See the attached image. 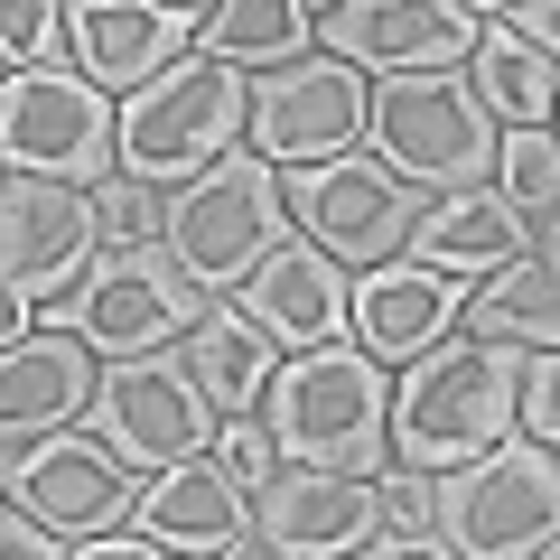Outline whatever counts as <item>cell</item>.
Returning a JSON list of instances; mask_svg holds the SVG:
<instances>
[{
    "mask_svg": "<svg viewBox=\"0 0 560 560\" xmlns=\"http://www.w3.org/2000/svg\"><path fill=\"white\" fill-rule=\"evenodd\" d=\"M206 290L160 253V243H140V253H94V271L66 290V300L38 308V327L75 337L94 364H140V355H178V337L197 327Z\"/></svg>",
    "mask_w": 560,
    "mask_h": 560,
    "instance_id": "obj_6",
    "label": "cell"
},
{
    "mask_svg": "<svg viewBox=\"0 0 560 560\" xmlns=\"http://www.w3.org/2000/svg\"><path fill=\"white\" fill-rule=\"evenodd\" d=\"M94 440L113 448L131 477H160V467H187L215 448V411H206V393L187 383L178 355H140V364H103L94 383Z\"/></svg>",
    "mask_w": 560,
    "mask_h": 560,
    "instance_id": "obj_12",
    "label": "cell"
},
{
    "mask_svg": "<svg viewBox=\"0 0 560 560\" xmlns=\"http://www.w3.org/2000/svg\"><path fill=\"white\" fill-rule=\"evenodd\" d=\"M280 234H290L280 168H261L253 150H234V160H215L206 178H187V187L160 197V253L197 280L206 300H234L243 271H253Z\"/></svg>",
    "mask_w": 560,
    "mask_h": 560,
    "instance_id": "obj_7",
    "label": "cell"
},
{
    "mask_svg": "<svg viewBox=\"0 0 560 560\" xmlns=\"http://www.w3.org/2000/svg\"><path fill=\"white\" fill-rule=\"evenodd\" d=\"M131 533L160 541V551H178V560H215L224 541L253 533V495H243L215 458H187V467H160V477L140 486Z\"/></svg>",
    "mask_w": 560,
    "mask_h": 560,
    "instance_id": "obj_20",
    "label": "cell"
},
{
    "mask_svg": "<svg viewBox=\"0 0 560 560\" xmlns=\"http://www.w3.org/2000/svg\"><path fill=\"white\" fill-rule=\"evenodd\" d=\"M364 160L393 168L420 206H440L495 178V121L467 75H393L364 84Z\"/></svg>",
    "mask_w": 560,
    "mask_h": 560,
    "instance_id": "obj_4",
    "label": "cell"
},
{
    "mask_svg": "<svg viewBox=\"0 0 560 560\" xmlns=\"http://www.w3.org/2000/svg\"><path fill=\"white\" fill-rule=\"evenodd\" d=\"M0 504H10V495H0Z\"/></svg>",
    "mask_w": 560,
    "mask_h": 560,
    "instance_id": "obj_38",
    "label": "cell"
},
{
    "mask_svg": "<svg viewBox=\"0 0 560 560\" xmlns=\"http://www.w3.org/2000/svg\"><path fill=\"white\" fill-rule=\"evenodd\" d=\"M103 253V215L84 187H47V178H0V280L28 308L66 300Z\"/></svg>",
    "mask_w": 560,
    "mask_h": 560,
    "instance_id": "obj_14",
    "label": "cell"
},
{
    "mask_svg": "<svg viewBox=\"0 0 560 560\" xmlns=\"http://www.w3.org/2000/svg\"><path fill=\"white\" fill-rule=\"evenodd\" d=\"M234 308L280 346V355H308V346H337L346 337V271L327 253H308L300 234H280L271 253L243 271Z\"/></svg>",
    "mask_w": 560,
    "mask_h": 560,
    "instance_id": "obj_19",
    "label": "cell"
},
{
    "mask_svg": "<svg viewBox=\"0 0 560 560\" xmlns=\"http://www.w3.org/2000/svg\"><path fill=\"white\" fill-rule=\"evenodd\" d=\"M514 440H533V448L560 440V355H523V383H514Z\"/></svg>",
    "mask_w": 560,
    "mask_h": 560,
    "instance_id": "obj_29",
    "label": "cell"
},
{
    "mask_svg": "<svg viewBox=\"0 0 560 560\" xmlns=\"http://www.w3.org/2000/svg\"><path fill=\"white\" fill-rule=\"evenodd\" d=\"M206 10H150V0H75L66 10V47H75V75L94 94H140L150 75L187 57Z\"/></svg>",
    "mask_w": 560,
    "mask_h": 560,
    "instance_id": "obj_17",
    "label": "cell"
},
{
    "mask_svg": "<svg viewBox=\"0 0 560 560\" xmlns=\"http://www.w3.org/2000/svg\"><path fill=\"white\" fill-rule=\"evenodd\" d=\"M178 364H187V383L206 393V411H215V420H253L261 393H271V374H280V346L261 337L234 300H206L197 327L178 337Z\"/></svg>",
    "mask_w": 560,
    "mask_h": 560,
    "instance_id": "obj_22",
    "label": "cell"
},
{
    "mask_svg": "<svg viewBox=\"0 0 560 560\" xmlns=\"http://www.w3.org/2000/svg\"><path fill=\"white\" fill-rule=\"evenodd\" d=\"M346 560H458L448 541H430V533H374L364 551H346Z\"/></svg>",
    "mask_w": 560,
    "mask_h": 560,
    "instance_id": "obj_33",
    "label": "cell"
},
{
    "mask_svg": "<svg viewBox=\"0 0 560 560\" xmlns=\"http://www.w3.org/2000/svg\"><path fill=\"white\" fill-rule=\"evenodd\" d=\"M75 560H178V551H160L140 533H94V541H75Z\"/></svg>",
    "mask_w": 560,
    "mask_h": 560,
    "instance_id": "obj_34",
    "label": "cell"
},
{
    "mask_svg": "<svg viewBox=\"0 0 560 560\" xmlns=\"http://www.w3.org/2000/svg\"><path fill=\"white\" fill-rule=\"evenodd\" d=\"M243 121H253V84L215 57H178L168 75L140 84L131 103H113V178L168 197V187L206 178L215 160H234Z\"/></svg>",
    "mask_w": 560,
    "mask_h": 560,
    "instance_id": "obj_3",
    "label": "cell"
},
{
    "mask_svg": "<svg viewBox=\"0 0 560 560\" xmlns=\"http://www.w3.org/2000/svg\"><path fill=\"white\" fill-rule=\"evenodd\" d=\"M0 495H10V514L47 523L57 541H94V533H131L140 477L94 440V430H57V440L0 458Z\"/></svg>",
    "mask_w": 560,
    "mask_h": 560,
    "instance_id": "obj_11",
    "label": "cell"
},
{
    "mask_svg": "<svg viewBox=\"0 0 560 560\" xmlns=\"http://www.w3.org/2000/svg\"><path fill=\"white\" fill-rule=\"evenodd\" d=\"M94 383H103V364L84 355L75 337H57V327L0 346V458H10V448L57 440V430H84Z\"/></svg>",
    "mask_w": 560,
    "mask_h": 560,
    "instance_id": "obj_18",
    "label": "cell"
},
{
    "mask_svg": "<svg viewBox=\"0 0 560 560\" xmlns=\"http://www.w3.org/2000/svg\"><path fill=\"white\" fill-rule=\"evenodd\" d=\"M448 327H458V280L420 271V261H374V271L346 280V346L374 355L383 374L448 346Z\"/></svg>",
    "mask_w": 560,
    "mask_h": 560,
    "instance_id": "obj_16",
    "label": "cell"
},
{
    "mask_svg": "<svg viewBox=\"0 0 560 560\" xmlns=\"http://www.w3.org/2000/svg\"><path fill=\"white\" fill-rule=\"evenodd\" d=\"M514 383H523V355L477 346V337H448V346H430L420 364H401L393 411H383V448H393V467H411V477H448V467L504 448V440H514Z\"/></svg>",
    "mask_w": 560,
    "mask_h": 560,
    "instance_id": "obj_1",
    "label": "cell"
},
{
    "mask_svg": "<svg viewBox=\"0 0 560 560\" xmlns=\"http://www.w3.org/2000/svg\"><path fill=\"white\" fill-rule=\"evenodd\" d=\"M383 411H393V374L355 346H308L280 355L271 393H261V430H271L280 467H327V477H383Z\"/></svg>",
    "mask_w": 560,
    "mask_h": 560,
    "instance_id": "obj_2",
    "label": "cell"
},
{
    "mask_svg": "<svg viewBox=\"0 0 560 560\" xmlns=\"http://www.w3.org/2000/svg\"><path fill=\"white\" fill-rule=\"evenodd\" d=\"M0 560H75V551H66L47 523H28V514H10V504H0Z\"/></svg>",
    "mask_w": 560,
    "mask_h": 560,
    "instance_id": "obj_32",
    "label": "cell"
},
{
    "mask_svg": "<svg viewBox=\"0 0 560 560\" xmlns=\"http://www.w3.org/2000/svg\"><path fill=\"white\" fill-rule=\"evenodd\" d=\"M20 337H38V308H28L20 290L0 280V346H20Z\"/></svg>",
    "mask_w": 560,
    "mask_h": 560,
    "instance_id": "obj_35",
    "label": "cell"
},
{
    "mask_svg": "<svg viewBox=\"0 0 560 560\" xmlns=\"http://www.w3.org/2000/svg\"><path fill=\"white\" fill-rule=\"evenodd\" d=\"M0 75H10V66H0Z\"/></svg>",
    "mask_w": 560,
    "mask_h": 560,
    "instance_id": "obj_37",
    "label": "cell"
},
{
    "mask_svg": "<svg viewBox=\"0 0 560 560\" xmlns=\"http://www.w3.org/2000/svg\"><path fill=\"white\" fill-rule=\"evenodd\" d=\"M430 541L458 560H551L560 541V458L533 440H504L486 458L430 477Z\"/></svg>",
    "mask_w": 560,
    "mask_h": 560,
    "instance_id": "obj_5",
    "label": "cell"
},
{
    "mask_svg": "<svg viewBox=\"0 0 560 560\" xmlns=\"http://www.w3.org/2000/svg\"><path fill=\"white\" fill-rule=\"evenodd\" d=\"M94 215H103V253H140V243H160V197L131 178H103L94 187Z\"/></svg>",
    "mask_w": 560,
    "mask_h": 560,
    "instance_id": "obj_28",
    "label": "cell"
},
{
    "mask_svg": "<svg viewBox=\"0 0 560 560\" xmlns=\"http://www.w3.org/2000/svg\"><path fill=\"white\" fill-rule=\"evenodd\" d=\"M401 253H411L420 271H440V280H486V271H504V261H523V224H514V206H504L495 187H467V197L420 206V224H411Z\"/></svg>",
    "mask_w": 560,
    "mask_h": 560,
    "instance_id": "obj_23",
    "label": "cell"
},
{
    "mask_svg": "<svg viewBox=\"0 0 560 560\" xmlns=\"http://www.w3.org/2000/svg\"><path fill=\"white\" fill-rule=\"evenodd\" d=\"M495 187L514 206L523 243H560V140L551 131H495Z\"/></svg>",
    "mask_w": 560,
    "mask_h": 560,
    "instance_id": "obj_26",
    "label": "cell"
},
{
    "mask_svg": "<svg viewBox=\"0 0 560 560\" xmlns=\"http://www.w3.org/2000/svg\"><path fill=\"white\" fill-rule=\"evenodd\" d=\"M467 94L486 103L495 131H551V57L541 47H514L486 28L477 57H467Z\"/></svg>",
    "mask_w": 560,
    "mask_h": 560,
    "instance_id": "obj_25",
    "label": "cell"
},
{
    "mask_svg": "<svg viewBox=\"0 0 560 560\" xmlns=\"http://www.w3.org/2000/svg\"><path fill=\"white\" fill-rule=\"evenodd\" d=\"M280 206H290V234H300L308 253H327L337 271L346 261H355V271L401 261V243H411V224H420V197L393 178V168H374L364 150L280 178Z\"/></svg>",
    "mask_w": 560,
    "mask_h": 560,
    "instance_id": "obj_9",
    "label": "cell"
},
{
    "mask_svg": "<svg viewBox=\"0 0 560 560\" xmlns=\"http://www.w3.org/2000/svg\"><path fill=\"white\" fill-rule=\"evenodd\" d=\"M458 337L504 355H560V243H523V261L486 271L458 300Z\"/></svg>",
    "mask_w": 560,
    "mask_h": 560,
    "instance_id": "obj_21",
    "label": "cell"
},
{
    "mask_svg": "<svg viewBox=\"0 0 560 560\" xmlns=\"http://www.w3.org/2000/svg\"><path fill=\"white\" fill-rule=\"evenodd\" d=\"M66 47V10L57 0H0V66L20 75V66H57Z\"/></svg>",
    "mask_w": 560,
    "mask_h": 560,
    "instance_id": "obj_27",
    "label": "cell"
},
{
    "mask_svg": "<svg viewBox=\"0 0 560 560\" xmlns=\"http://www.w3.org/2000/svg\"><path fill=\"white\" fill-rule=\"evenodd\" d=\"M383 533H430V477H411V467H383Z\"/></svg>",
    "mask_w": 560,
    "mask_h": 560,
    "instance_id": "obj_31",
    "label": "cell"
},
{
    "mask_svg": "<svg viewBox=\"0 0 560 560\" xmlns=\"http://www.w3.org/2000/svg\"><path fill=\"white\" fill-rule=\"evenodd\" d=\"M206 458H215L224 477H234L243 495H253V486H271L280 448H271V430H261V411H253V420H215V448H206Z\"/></svg>",
    "mask_w": 560,
    "mask_h": 560,
    "instance_id": "obj_30",
    "label": "cell"
},
{
    "mask_svg": "<svg viewBox=\"0 0 560 560\" xmlns=\"http://www.w3.org/2000/svg\"><path fill=\"white\" fill-rule=\"evenodd\" d=\"M243 150L261 168H290V178L364 150V75H346L337 57H300V66H280V75H261Z\"/></svg>",
    "mask_w": 560,
    "mask_h": 560,
    "instance_id": "obj_13",
    "label": "cell"
},
{
    "mask_svg": "<svg viewBox=\"0 0 560 560\" xmlns=\"http://www.w3.org/2000/svg\"><path fill=\"white\" fill-rule=\"evenodd\" d=\"M486 20L467 0H337L318 10V47L346 66V75H467Z\"/></svg>",
    "mask_w": 560,
    "mask_h": 560,
    "instance_id": "obj_10",
    "label": "cell"
},
{
    "mask_svg": "<svg viewBox=\"0 0 560 560\" xmlns=\"http://www.w3.org/2000/svg\"><path fill=\"white\" fill-rule=\"evenodd\" d=\"M215 560H290V551H271V541H253V533H243V541H224Z\"/></svg>",
    "mask_w": 560,
    "mask_h": 560,
    "instance_id": "obj_36",
    "label": "cell"
},
{
    "mask_svg": "<svg viewBox=\"0 0 560 560\" xmlns=\"http://www.w3.org/2000/svg\"><path fill=\"white\" fill-rule=\"evenodd\" d=\"M308 47H318V10H308V0H215L197 20V57L234 66L243 84L300 66Z\"/></svg>",
    "mask_w": 560,
    "mask_h": 560,
    "instance_id": "obj_24",
    "label": "cell"
},
{
    "mask_svg": "<svg viewBox=\"0 0 560 560\" xmlns=\"http://www.w3.org/2000/svg\"><path fill=\"white\" fill-rule=\"evenodd\" d=\"M383 533V486L374 477H327V467H271L253 486V541L290 560H346Z\"/></svg>",
    "mask_w": 560,
    "mask_h": 560,
    "instance_id": "obj_15",
    "label": "cell"
},
{
    "mask_svg": "<svg viewBox=\"0 0 560 560\" xmlns=\"http://www.w3.org/2000/svg\"><path fill=\"white\" fill-rule=\"evenodd\" d=\"M0 178H47L94 197L113 178V103L75 66H20L0 75Z\"/></svg>",
    "mask_w": 560,
    "mask_h": 560,
    "instance_id": "obj_8",
    "label": "cell"
}]
</instances>
